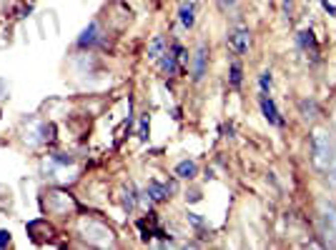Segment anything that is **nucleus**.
<instances>
[{
  "instance_id": "b1692460",
  "label": "nucleus",
  "mask_w": 336,
  "mask_h": 250,
  "mask_svg": "<svg viewBox=\"0 0 336 250\" xmlns=\"http://www.w3.org/2000/svg\"><path fill=\"white\" fill-rule=\"evenodd\" d=\"M218 3H221V5H223V8H231V5H236V3H238V0H218Z\"/></svg>"
},
{
  "instance_id": "423d86ee",
  "label": "nucleus",
  "mask_w": 336,
  "mask_h": 250,
  "mask_svg": "<svg viewBox=\"0 0 336 250\" xmlns=\"http://www.w3.org/2000/svg\"><path fill=\"white\" fill-rule=\"evenodd\" d=\"M206 60H208V50H206V45H199V50H196V55H194V68H191L196 83L206 75Z\"/></svg>"
},
{
  "instance_id": "a211bd4d",
  "label": "nucleus",
  "mask_w": 336,
  "mask_h": 250,
  "mask_svg": "<svg viewBox=\"0 0 336 250\" xmlns=\"http://www.w3.org/2000/svg\"><path fill=\"white\" fill-rule=\"evenodd\" d=\"M186 218H188V223H191L194 228H203V225H206V220H203V218H199V213H188Z\"/></svg>"
},
{
  "instance_id": "5701e85b",
  "label": "nucleus",
  "mask_w": 336,
  "mask_h": 250,
  "mask_svg": "<svg viewBox=\"0 0 336 250\" xmlns=\"http://www.w3.org/2000/svg\"><path fill=\"white\" fill-rule=\"evenodd\" d=\"M291 3H294V0H283V5H281V8H283V18L291 15Z\"/></svg>"
},
{
  "instance_id": "f257e3e1",
  "label": "nucleus",
  "mask_w": 336,
  "mask_h": 250,
  "mask_svg": "<svg viewBox=\"0 0 336 250\" xmlns=\"http://www.w3.org/2000/svg\"><path fill=\"white\" fill-rule=\"evenodd\" d=\"M311 148H314V165L319 170H326L334 163V145H331L329 135L326 133H314Z\"/></svg>"
},
{
  "instance_id": "4be33fe9",
  "label": "nucleus",
  "mask_w": 336,
  "mask_h": 250,
  "mask_svg": "<svg viewBox=\"0 0 336 250\" xmlns=\"http://www.w3.org/2000/svg\"><path fill=\"white\" fill-rule=\"evenodd\" d=\"M321 5H324V10H326L329 15H336V5H331L329 0H321Z\"/></svg>"
},
{
  "instance_id": "f3484780",
  "label": "nucleus",
  "mask_w": 336,
  "mask_h": 250,
  "mask_svg": "<svg viewBox=\"0 0 336 250\" xmlns=\"http://www.w3.org/2000/svg\"><path fill=\"white\" fill-rule=\"evenodd\" d=\"M138 138H140V140L148 138V118H146V115L140 118V125H138Z\"/></svg>"
},
{
  "instance_id": "f03ea898",
  "label": "nucleus",
  "mask_w": 336,
  "mask_h": 250,
  "mask_svg": "<svg viewBox=\"0 0 336 250\" xmlns=\"http://www.w3.org/2000/svg\"><path fill=\"white\" fill-rule=\"evenodd\" d=\"M80 233H83L85 240H90V243H95V245H108V243H113V233H111L106 225L95 223V220H83V223H80Z\"/></svg>"
},
{
  "instance_id": "6e6552de",
  "label": "nucleus",
  "mask_w": 336,
  "mask_h": 250,
  "mask_svg": "<svg viewBox=\"0 0 336 250\" xmlns=\"http://www.w3.org/2000/svg\"><path fill=\"white\" fill-rule=\"evenodd\" d=\"M299 45L306 50V53H311V55H316L319 53V43H316V35H314V30H309V28H304V30H299Z\"/></svg>"
},
{
  "instance_id": "ddd939ff",
  "label": "nucleus",
  "mask_w": 336,
  "mask_h": 250,
  "mask_svg": "<svg viewBox=\"0 0 336 250\" xmlns=\"http://www.w3.org/2000/svg\"><path fill=\"white\" fill-rule=\"evenodd\" d=\"M228 83L233 88H241V83H244V68H241V62H231V68H228Z\"/></svg>"
},
{
  "instance_id": "9b49d317",
  "label": "nucleus",
  "mask_w": 336,
  "mask_h": 250,
  "mask_svg": "<svg viewBox=\"0 0 336 250\" xmlns=\"http://www.w3.org/2000/svg\"><path fill=\"white\" fill-rule=\"evenodd\" d=\"M196 173H199V165H196L194 160H181V163L176 165V175H178V178H183V180L196 178Z\"/></svg>"
},
{
  "instance_id": "20e7f679",
  "label": "nucleus",
  "mask_w": 336,
  "mask_h": 250,
  "mask_svg": "<svg viewBox=\"0 0 336 250\" xmlns=\"http://www.w3.org/2000/svg\"><path fill=\"white\" fill-rule=\"evenodd\" d=\"M249 40H251V35H249V30H244V28L228 35V45H231V50H233L236 55H244V53L249 50Z\"/></svg>"
},
{
  "instance_id": "1a4fd4ad",
  "label": "nucleus",
  "mask_w": 336,
  "mask_h": 250,
  "mask_svg": "<svg viewBox=\"0 0 336 250\" xmlns=\"http://www.w3.org/2000/svg\"><path fill=\"white\" fill-rule=\"evenodd\" d=\"M158 62H161V70H163L166 75H176V73L181 70V65H178V58L173 55V50L163 53V55L158 58Z\"/></svg>"
},
{
  "instance_id": "393cba45",
  "label": "nucleus",
  "mask_w": 336,
  "mask_h": 250,
  "mask_svg": "<svg viewBox=\"0 0 336 250\" xmlns=\"http://www.w3.org/2000/svg\"><path fill=\"white\" fill-rule=\"evenodd\" d=\"M30 3H33V0H30Z\"/></svg>"
},
{
  "instance_id": "4468645a",
  "label": "nucleus",
  "mask_w": 336,
  "mask_h": 250,
  "mask_svg": "<svg viewBox=\"0 0 336 250\" xmlns=\"http://www.w3.org/2000/svg\"><path fill=\"white\" fill-rule=\"evenodd\" d=\"M299 110H301V115H304L306 120H314L316 113H319V105H316V100H301V103H299Z\"/></svg>"
},
{
  "instance_id": "aec40b11",
  "label": "nucleus",
  "mask_w": 336,
  "mask_h": 250,
  "mask_svg": "<svg viewBox=\"0 0 336 250\" xmlns=\"http://www.w3.org/2000/svg\"><path fill=\"white\" fill-rule=\"evenodd\" d=\"M326 170H329V185L336 188V163H331V165H329Z\"/></svg>"
},
{
  "instance_id": "dca6fc26",
  "label": "nucleus",
  "mask_w": 336,
  "mask_h": 250,
  "mask_svg": "<svg viewBox=\"0 0 336 250\" xmlns=\"http://www.w3.org/2000/svg\"><path fill=\"white\" fill-rule=\"evenodd\" d=\"M271 83H273L271 73H269V70H264V73L259 75V85H261V93H269V90H271Z\"/></svg>"
},
{
  "instance_id": "39448f33",
  "label": "nucleus",
  "mask_w": 336,
  "mask_h": 250,
  "mask_svg": "<svg viewBox=\"0 0 336 250\" xmlns=\"http://www.w3.org/2000/svg\"><path fill=\"white\" fill-rule=\"evenodd\" d=\"M173 185H163V183H158V180H151L148 183V190H146V195H148V200H153V203H163V200H168Z\"/></svg>"
},
{
  "instance_id": "2eb2a0df",
  "label": "nucleus",
  "mask_w": 336,
  "mask_h": 250,
  "mask_svg": "<svg viewBox=\"0 0 336 250\" xmlns=\"http://www.w3.org/2000/svg\"><path fill=\"white\" fill-rule=\"evenodd\" d=\"M171 50H173V55L178 58V65H181V70H183V68H188V50H186V48H183L181 43H173V48H171Z\"/></svg>"
},
{
  "instance_id": "6ab92c4d",
  "label": "nucleus",
  "mask_w": 336,
  "mask_h": 250,
  "mask_svg": "<svg viewBox=\"0 0 336 250\" xmlns=\"http://www.w3.org/2000/svg\"><path fill=\"white\" fill-rule=\"evenodd\" d=\"M56 163H61V165H70V163H73V158L66 155V153H56Z\"/></svg>"
},
{
  "instance_id": "7ed1b4c3",
  "label": "nucleus",
  "mask_w": 336,
  "mask_h": 250,
  "mask_svg": "<svg viewBox=\"0 0 336 250\" xmlns=\"http://www.w3.org/2000/svg\"><path fill=\"white\" fill-rule=\"evenodd\" d=\"M259 105H261V113H264V118L269 120L271 125H283V118L278 115V108H276V103L271 100L269 93H261V98H259Z\"/></svg>"
},
{
  "instance_id": "0eeeda50",
  "label": "nucleus",
  "mask_w": 336,
  "mask_h": 250,
  "mask_svg": "<svg viewBox=\"0 0 336 250\" xmlns=\"http://www.w3.org/2000/svg\"><path fill=\"white\" fill-rule=\"evenodd\" d=\"M178 20H181L183 28H194V23H196V5H194L191 0L181 3V8H178Z\"/></svg>"
},
{
  "instance_id": "9d476101",
  "label": "nucleus",
  "mask_w": 336,
  "mask_h": 250,
  "mask_svg": "<svg viewBox=\"0 0 336 250\" xmlns=\"http://www.w3.org/2000/svg\"><path fill=\"white\" fill-rule=\"evenodd\" d=\"M163 53H166V40H163L161 35H156V38L148 43V50H146V55H148V60H158Z\"/></svg>"
},
{
  "instance_id": "f8f14e48",
  "label": "nucleus",
  "mask_w": 336,
  "mask_h": 250,
  "mask_svg": "<svg viewBox=\"0 0 336 250\" xmlns=\"http://www.w3.org/2000/svg\"><path fill=\"white\" fill-rule=\"evenodd\" d=\"M98 40V23H90L83 33H80V38H78V45L80 48H88V45H93Z\"/></svg>"
},
{
  "instance_id": "412c9836",
  "label": "nucleus",
  "mask_w": 336,
  "mask_h": 250,
  "mask_svg": "<svg viewBox=\"0 0 336 250\" xmlns=\"http://www.w3.org/2000/svg\"><path fill=\"white\" fill-rule=\"evenodd\" d=\"M5 245H10V233L0 230V248H5Z\"/></svg>"
}]
</instances>
